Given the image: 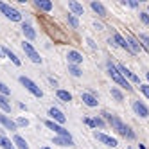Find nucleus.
I'll return each instance as SVG.
<instances>
[{"label":"nucleus","mask_w":149,"mask_h":149,"mask_svg":"<svg viewBox=\"0 0 149 149\" xmlns=\"http://www.w3.org/2000/svg\"><path fill=\"white\" fill-rule=\"evenodd\" d=\"M93 126H95V127H101V130H104V127H106V122H104L102 117H93Z\"/></svg>","instance_id":"obj_31"},{"label":"nucleus","mask_w":149,"mask_h":149,"mask_svg":"<svg viewBox=\"0 0 149 149\" xmlns=\"http://www.w3.org/2000/svg\"><path fill=\"white\" fill-rule=\"evenodd\" d=\"M22 33H24L25 40H34V38H36V31H34V27L31 25V24H27V22L22 24Z\"/></svg>","instance_id":"obj_20"},{"label":"nucleus","mask_w":149,"mask_h":149,"mask_svg":"<svg viewBox=\"0 0 149 149\" xmlns=\"http://www.w3.org/2000/svg\"><path fill=\"white\" fill-rule=\"evenodd\" d=\"M52 142L61 146V147H72L74 146V138H63V136H54L52 138Z\"/></svg>","instance_id":"obj_23"},{"label":"nucleus","mask_w":149,"mask_h":149,"mask_svg":"<svg viewBox=\"0 0 149 149\" xmlns=\"http://www.w3.org/2000/svg\"><path fill=\"white\" fill-rule=\"evenodd\" d=\"M124 6H130V7H133V9H136L138 6H140V4H138V2H135V0H126V2H122Z\"/></svg>","instance_id":"obj_35"},{"label":"nucleus","mask_w":149,"mask_h":149,"mask_svg":"<svg viewBox=\"0 0 149 149\" xmlns=\"http://www.w3.org/2000/svg\"><path fill=\"white\" fill-rule=\"evenodd\" d=\"M83 122L86 124L88 127H92V130H95V126H93V119H90V117H83Z\"/></svg>","instance_id":"obj_34"},{"label":"nucleus","mask_w":149,"mask_h":149,"mask_svg":"<svg viewBox=\"0 0 149 149\" xmlns=\"http://www.w3.org/2000/svg\"><path fill=\"white\" fill-rule=\"evenodd\" d=\"M86 43H88V47H90V49H93V50L97 49V45H95V41H93L92 38H86Z\"/></svg>","instance_id":"obj_38"},{"label":"nucleus","mask_w":149,"mask_h":149,"mask_svg":"<svg viewBox=\"0 0 149 149\" xmlns=\"http://www.w3.org/2000/svg\"><path fill=\"white\" fill-rule=\"evenodd\" d=\"M45 126L49 127V130H52V131H54L58 136H63V138H72V135L65 130V127H63V126H59V124H56V122H52L50 119L49 120H45Z\"/></svg>","instance_id":"obj_8"},{"label":"nucleus","mask_w":149,"mask_h":149,"mask_svg":"<svg viewBox=\"0 0 149 149\" xmlns=\"http://www.w3.org/2000/svg\"><path fill=\"white\" fill-rule=\"evenodd\" d=\"M147 15H149V9H147Z\"/></svg>","instance_id":"obj_46"},{"label":"nucleus","mask_w":149,"mask_h":149,"mask_svg":"<svg viewBox=\"0 0 149 149\" xmlns=\"http://www.w3.org/2000/svg\"><path fill=\"white\" fill-rule=\"evenodd\" d=\"M68 9H70V15H74L76 18L84 15V7H83V4L76 2V0H70V2H68Z\"/></svg>","instance_id":"obj_17"},{"label":"nucleus","mask_w":149,"mask_h":149,"mask_svg":"<svg viewBox=\"0 0 149 149\" xmlns=\"http://www.w3.org/2000/svg\"><path fill=\"white\" fill-rule=\"evenodd\" d=\"M122 135H124V136L127 138V140H135V138H136V135H135V131H133V130H131V127H130V126H127V124L124 126V131H122Z\"/></svg>","instance_id":"obj_28"},{"label":"nucleus","mask_w":149,"mask_h":149,"mask_svg":"<svg viewBox=\"0 0 149 149\" xmlns=\"http://www.w3.org/2000/svg\"><path fill=\"white\" fill-rule=\"evenodd\" d=\"M56 97L59 102H70L72 101V93L68 90H63V88H58L56 90Z\"/></svg>","instance_id":"obj_21"},{"label":"nucleus","mask_w":149,"mask_h":149,"mask_svg":"<svg viewBox=\"0 0 149 149\" xmlns=\"http://www.w3.org/2000/svg\"><path fill=\"white\" fill-rule=\"evenodd\" d=\"M93 136L97 138V140L101 142V144H104V146H108V147H117L119 146V142H117V138L115 136H110V135H106V133H101V131H95L93 133Z\"/></svg>","instance_id":"obj_7"},{"label":"nucleus","mask_w":149,"mask_h":149,"mask_svg":"<svg viewBox=\"0 0 149 149\" xmlns=\"http://www.w3.org/2000/svg\"><path fill=\"white\" fill-rule=\"evenodd\" d=\"M18 81H20V84H22V86H24L27 92H31V93H33L34 97H38V99H41V97H43V90H41V88H40V86H38V84H36L33 79H31V77L20 76V77H18Z\"/></svg>","instance_id":"obj_3"},{"label":"nucleus","mask_w":149,"mask_h":149,"mask_svg":"<svg viewBox=\"0 0 149 149\" xmlns=\"http://www.w3.org/2000/svg\"><path fill=\"white\" fill-rule=\"evenodd\" d=\"M115 67H117V70L120 72V76H122L126 81H131V83H136V84H140V77H138V76H135V74H133L130 68H127V67H124L122 63H117Z\"/></svg>","instance_id":"obj_6"},{"label":"nucleus","mask_w":149,"mask_h":149,"mask_svg":"<svg viewBox=\"0 0 149 149\" xmlns=\"http://www.w3.org/2000/svg\"><path fill=\"white\" fill-rule=\"evenodd\" d=\"M138 149H146V146L144 144H138Z\"/></svg>","instance_id":"obj_42"},{"label":"nucleus","mask_w":149,"mask_h":149,"mask_svg":"<svg viewBox=\"0 0 149 149\" xmlns=\"http://www.w3.org/2000/svg\"><path fill=\"white\" fill-rule=\"evenodd\" d=\"M90 7L93 9V13H95V15H99L101 18L108 16V11H106L104 4H102V2H99V0H92V2H90Z\"/></svg>","instance_id":"obj_16"},{"label":"nucleus","mask_w":149,"mask_h":149,"mask_svg":"<svg viewBox=\"0 0 149 149\" xmlns=\"http://www.w3.org/2000/svg\"><path fill=\"white\" fill-rule=\"evenodd\" d=\"M0 58H4V52H2V47H0Z\"/></svg>","instance_id":"obj_43"},{"label":"nucleus","mask_w":149,"mask_h":149,"mask_svg":"<svg viewBox=\"0 0 149 149\" xmlns=\"http://www.w3.org/2000/svg\"><path fill=\"white\" fill-rule=\"evenodd\" d=\"M111 40H113L115 47H120V49H122V50H126V52H131L130 45H127V41H126V38H124L122 34H119V33H113V34H111ZM131 54H133V52H131Z\"/></svg>","instance_id":"obj_12"},{"label":"nucleus","mask_w":149,"mask_h":149,"mask_svg":"<svg viewBox=\"0 0 149 149\" xmlns=\"http://www.w3.org/2000/svg\"><path fill=\"white\" fill-rule=\"evenodd\" d=\"M0 110H2V113H11V110H13L11 102H9L7 97H4V95H0Z\"/></svg>","instance_id":"obj_24"},{"label":"nucleus","mask_w":149,"mask_h":149,"mask_svg":"<svg viewBox=\"0 0 149 149\" xmlns=\"http://www.w3.org/2000/svg\"><path fill=\"white\" fill-rule=\"evenodd\" d=\"M2 52H4V58L11 59V63H13V65H16V67H20V65H22V61H20V58L15 54V52H13L11 49H7V47H2Z\"/></svg>","instance_id":"obj_19"},{"label":"nucleus","mask_w":149,"mask_h":149,"mask_svg":"<svg viewBox=\"0 0 149 149\" xmlns=\"http://www.w3.org/2000/svg\"><path fill=\"white\" fill-rule=\"evenodd\" d=\"M110 93H111V97H113L117 102H122V101H124V93H122L119 88H115V86H113V88L110 90Z\"/></svg>","instance_id":"obj_26"},{"label":"nucleus","mask_w":149,"mask_h":149,"mask_svg":"<svg viewBox=\"0 0 149 149\" xmlns=\"http://www.w3.org/2000/svg\"><path fill=\"white\" fill-rule=\"evenodd\" d=\"M0 124H2L4 130H11V131H16V130H18L16 122H15L9 115H6V113H0Z\"/></svg>","instance_id":"obj_14"},{"label":"nucleus","mask_w":149,"mask_h":149,"mask_svg":"<svg viewBox=\"0 0 149 149\" xmlns=\"http://www.w3.org/2000/svg\"><path fill=\"white\" fill-rule=\"evenodd\" d=\"M140 92L146 95L147 99H149V84H140Z\"/></svg>","instance_id":"obj_36"},{"label":"nucleus","mask_w":149,"mask_h":149,"mask_svg":"<svg viewBox=\"0 0 149 149\" xmlns=\"http://www.w3.org/2000/svg\"><path fill=\"white\" fill-rule=\"evenodd\" d=\"M0 147H2V149H16L15 144L9 140V138H7L4 133H0Z\"/></svg>","instance_id":"obj_25"},{"label":"nucleus","mask_w":149,"mask_h":149,"mask_svg":"<svg viewBox=\"0 0 149 149\" xmlns=\"http://www.w3.org/2000/svg\"><path fill=\"white\" fill-rule=\"evenodd\" d=\"M126 41H127V45H130V49H131L133 54H138L140 50H147V49H146V47H144V45H142L133 34H126Z\"/></svg>","instance_id":"obj_10"},{"label":"nucleus","mask_w":149,"mask_h":149,"mask_svg":"<svg viewBox=\"0 0 149 149\" xmlns=\"http://www.w3.org/2000/svg\"><path fill=\"white\" fill-rule=\"evenodd\" d=\"M95 29H99V31H102V29H104V25H102V24H97V22H95Z\"/></svg>","instance_id":"obj_40"},{"label":"nucleus","mask_w":149,"mask_h":149,"mask_svg":"<svg viewBox=\"0 0 149 149\" xmlns=\"http://www.w3.org/2000/svg\"><path fill=\"white\" fill-rule=\"evenodd\" d=\"M106 72H108V76L117 83V84H119V86L120 88H124V90H127V92H130L133 86H131V84H130V81H126L122 76H120V72L119 70H117V67H115V63H111V61H106Z\"/></svg>","instance_id":"obj_1"},{"label":"nucleus","mask_w":149,"mask_h":149,"mask_svg":"<svg viewBox=\"0 0 149 149\" xmlns=\"http://www.w3.org/2000/svg\"><path fill=\"white\" fill-rule=\"evenodd\" d=\"M34 6L43 13H50L52 9H54V4H52L50 0H34Z\"/></svg>","instance_id":"obj_18"},{"label":"nucleus","mask_w":149,"mask_h":149,"mask_svg":"<svg viewBox=\"0 0 149 149\" xmlns=\"http://www.w3.org/2000/svg\"><path fill=\"white\" fill-rule=\"evenodd\" d=\"M13 144H15L16 149H31L29 144H27V140H25L24 136H20V135H15L13 136Z\"/></svg>","instance_id":"obj_22"},{"label":"nucleus","mask_w":149,"mask_h":149,"mask_svg":"<svg viewBox=\"0 0 149 149\" xmlns=\"http://www.w3.org/2000/svg\"><path fill=\"white\" fill-rule=\"evenodd\" d=\"M18 106H20V110H22V111H24V110H25V111H27V106H25V104H24V102H20V104H18Z\"/></svg>","instance_id":"obj_41"},{"label":"nucleus","mask_w":149,"mask_h":149,"mask_svg":"<svg viewBox=\"0 0 149 149\" xmlns=\"http://www.w3.org/2000/svg\"><path fill=\"white\" fill-rule=\"evenodd\" d=\"M133 111H135L138 117H142V119L149 117V110H147V106H146L142 101H133Z\"/></svg>","instance_id":"obj_15"},{"label":"nucleus","mask_w":149,"mask_h":149,"mask_svg":"<svg viewBox=\"0 0 149 149\" xmlns=\"http://www.w3.org/2000/svg\"><path fill=\"white\" fill-rule=\"evenodd\" d=\"M49 117H50V120H52V122H56V124H59V126L67 122L65 113H63L59 108H54V106H52V108H49Z\"/></svg>","instance_id":"obj_9"},{"label":"nucleus","mask_w":149,"mask_h":149,"mask_svg":"<svg viewBox=\"0 0 149 149\" xmlns=\"http://www.w3.org/2000/svg\"><path fill=\"white\" fill-rule=\"evenodd\" d=\"M81 101H83L84 106H88V108H97V106H99L97 97H95L93 93H90V92H83L81 93Z\"/></svg>","instance_id":"obj_11"},{"label":"nucleus","mask_w":149,"mask_h":149,"mask_svg":"<svg viewBox=\"0 0 149 149\" xmlns=\"http://www.w3.org/2000/svg\"><path fill=\"white\" fill-rule=\"evenodd\" d=\"M136 40H138V41H144L142 45H144V47L149 50V34H140V36H138Z\"/></svg>","instance_id":"obj_32"},{"label":"nucleus","mask_w":149,"mask_h":149,"mask_svg":"<svg viewBox=\"0 0 149 149\" xmlns=\"http://www.w3.org/2000/svg\"><path fill=\"white\" fill-rule=\"evenodd\" d=\"M67 22H68V25L72 27V29H79V20L76 18V16H74V15H67Z\"/></svg>","instance_id":"obj_29"},{"label":"nucleus","mask_w":149,"mask_h":149,"mask_svg":"<svg viewBox=\"0 0 149 149\" xmlns=\"http://www.w3.org/2000/svg\"><path fill=\"white\" fill-rule=\"evenodd\" d=\"M0 13H2L7 20H11V22H24V15L18 11L16 7H13L11 4H6L0 0Z\"/></svg>","instance_id":"obj_2"},{"label":"nucleus","mask_w":149,"mask_h":149,"mask_svg":"<svg viewBox=\"0 0 149 149\" xmlns=\"http://www.w3.org/2000/svg\"><path fill=\"white\" fill-rule=\"evenodd\" d=\"M102 115V119H104V122H108L110 126H111V130H115L117 133H120L122 135V131H124V122L119 119V117H117V115H113V113H110V111H102L101 113Z\"/></svg>","instance_id":"obj_4"},{"label":"nucleus","mask_w":149,"mask_h":149,"mask_svg":"<svg viewBox=\"0 0 149 149\" xmlns=\"http://www.w3.org/2000/svg\"><path fill=\"white\" fill-rule=\"evenodd\" d=\"M0 95H4V97H9V95H11V88L2 81H0Z\"/></svg>","instance_id":"obj_30"},{"label":"nucleus","mask_w":149,"mask_h":149,"mask_svg":"<svg viewBox=\"0 0 149 149\" xmlns=\"http://www.w3.org/2000/svg\"><path fill=\"white\" fill-rule=\"evenodd\" d=\"M67 59H68V65H81L83 63V54L79 50H74V49H70L68 52H67Z\"/></svg>","instance_id":"obj_13"},{"label":"nucleus","mask_w":149,"mask_h":149,"mask_svg":"<svg viewBox=\"0 0 149 149\" xmlns=\"http://www.w3.org/2000/svg\"><path fill=\"white\" fill-rule=\"evenodd\" d=\"M140 20H142L146 25H149V15L147 13H140Z\"/></svg>","instance_id":"obj_37"},{"label":"nucleus","mask_w":149,"mask_h":149,"mask_svg":"<svg viewBox=\"0 0 149 149\" xmlns=\"http://www.w3.org/2000/svg\"><path fill=\"white\" fill-rule=\"evenodd\" d=\"M49 83H50V86H52V88H56V90H58V81H56L54 77H49Z\"/></svg>","instance_id":"obj_39"},{"label":"nucleus","mask_w":149,"mask_h":149,"mask_svg":"<svg viewBox=\"0 0 149 149\" xmlns=\"http://www.w3.org/2000/svg\"><path fill=\"white\" fill-rule=\"evenodd\" d=\"M22 50L25 52V56L33 61V63H36V65H41V63H43V59H41V56L38 54V50L33 47V43H29V41H22Z\"/></svg>","instance_id":"obj_5"},{"label":"nucleus","mask_w":149,"mask_h":149,"mask_svg":"<svg viewBox=\"0 0 149 149\" xmlns=\"http://www.w3.org/2000/svg\"><path fill=\"white\" fill-rule=\"evenodd\" d=\"M40 149H50V147H47V146H43V147H40Z\"/></svg>","instance_id":"obj_44"},{"label":"nucleus","mask_w":149,"mask_h":149,"mask_svg":"<svg viewBox=\"0 0 149 149\" xmlns=\"http://www.w3.org/2000/svg\"><path fill=\"white\" fill-rule=\"evenodd\" d=\"M146 77H147V81H149V72H147V74H146Z\"/></svg>","instance_id":"obj_45"},{"label":"nucleus","mask_w":149,"mask_h":149,"mask_svg":"<svg viewBox=\"0 0 149 149\" xmlns=\"http://www.w3.org/2000/svg\"><path fill=\"white\" fill-rule=\"evenodd\" d=\"M15 122H16V126H18V127H27V126H29V120H27V119H24V117H18Z\"/></svg>","instance_id":"obj_33"},{"label":"nucleus","mask_w":149,"mask_h":149,"mask_svg":"<svg viewBox=\"0 0 149 149\" xmlns=\"http://www.w3.org/2000/svg\"><path fill=\"white\" fill-rule=\"evenodd\" d=\"M68 74H70V76H74V77H81L83 76V70L77 65H68Z\"/></svg>","instance_id":"obj_27"}]
</instances>
